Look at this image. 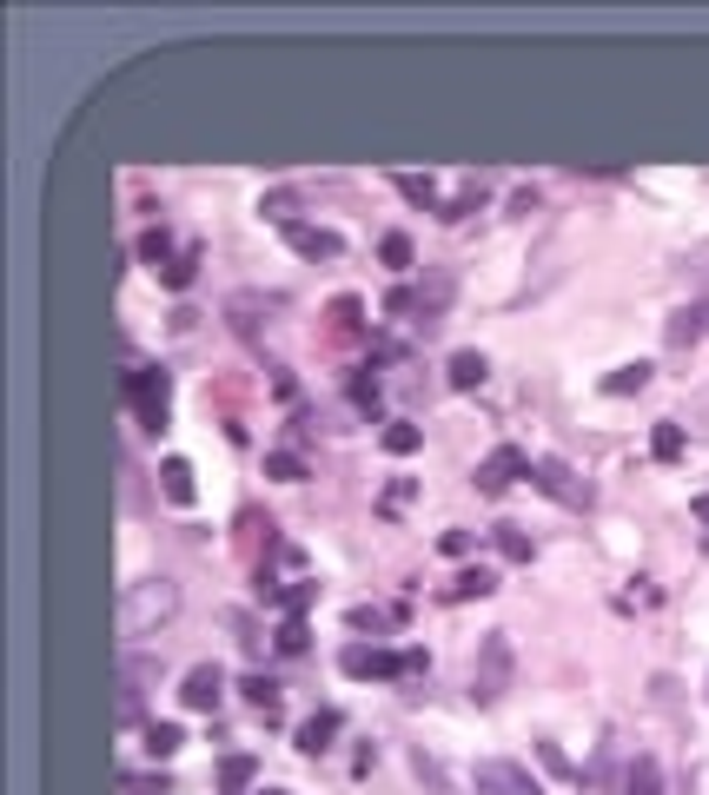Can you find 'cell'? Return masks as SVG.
I'll return each mask as SVG.
<instances>
[{
    "mask_svg": "<svg viewBox=\"0 0 709 795\" xmlns=\"http://www.w3.org/2000/svg\"><path fill=\"white\" fill-rule=\"evenodd\" d=\"M399 193H405L412 206H444V199H438V180H431V173H399Z\"/></svg>",
    "mask_w": 709,
    "mask_h": 795,
    "instance_id": "484cf974",
    "label": "cell"
},
{
    "mask_svg": "<svg viewBox=\"0 0 709 795\" xmlns=\"http://www.w3.org/2000/svg\"><path fill=\"white\" fill-rule=\"evenodd\" d=\"M266 477H279V485H298V477H305V457H298V451H272V457H266Z\"/></svg>",
    "mask_w": 709,
    "mask_h": 795,
    "instance_id": "4dcf8cb0",
    "label": "cell"
},
{
    "mask_svg": "<svg viewBox=\"0 0 709 795\" xmlns=\"http://www.w3.org/2000/svg\"><path fill=\"white\" fill-rule=\"evenodd\" d=\"M339 670L358 676V683H365V676H384V683H391V676H405V657H399V650H378V644H345V650H339Z\"/></svg>",
    "mask_w": 709,
    "mask_h": 795,
    "instance_id": "ba28073f",
    "label": "cell"
},
{
    "mask_svg": "<svg viewBox=\"0 0 709 795\" xmlns=\"http://www.w3.org/2000/svg\"><path fill=\"white\" fill-rule=\"evenodd\" d=\"M378 259H384V266H399V272H405V266H412V259H418V253H412V238H405V232H384V238H378Z\"/></svg>",
    "mask_w": 709,
    "mask_h": 795,
    "instance_id": "f546056e",
    "label": "cell"
},
{
    "mask_svg": "<svg viewBox=\"0 0 709 795\" xmlns=\"http://www.w3.org/2000/svg\"><path fill=\"white\" fill-rule=\"evenodd\" d=\"M689 511H696V524H702V530H709V498H696V504H689Z\"/></svg>",
    "mask_w": 709,
    "mask_h": 795,
    "instance_id": "60d3db41",
    "label": "cell"
},
{
    "mask_svg": "<svg viewBox=\"0 0 709 795\" xmlns=\"http://www.w3.org/2000/svg\"><path fill=\"white\" fill-rule=\"evenodd\" d=\"M530 485L543 491V498H558V504H571V511H590L597 504V491H590V477H577L564 457H530Z\"/></svg>",
    "mask_w": 709,
    "mask_h": 795,
    "instance_id": "277c9868",
    "label": "cell"
},
{
    "mask_svg": "<svg viewBox=\"0 0 709 795\" xmlns=\"http://www.w3.org/2000/svg\"><path fill=\"white\" fill-rule=\"evenodd\" d=\"M451 292H457V279H451L444 266H431V272L412 285V326H425V332H431L438 318L451 311Z\"/></svg>",
    "mask_w": 709,
    "mask_h": 795,
    "instance_id": "8992f818",
    "label": "cell"
},
{
    "mask_svg": "<svg viewBox=\"0 0 709 795\" xmlns=\"http://www.w3.org/2000/svg\"><path fill=\"white\" fill-rule=\"evenodd\" d=\"M219 696H225V670H219V663H193V670H186V683H180V702H186V709H199V715H212V709H219Z\"/></svg>",
    "mask_w": 709,
    "mask_h": 795,
    "instance_id": "8fae6325",
    "label": "cell"
},
{
    "mask_svg": "<svg viewBox=\"0 0 709 795\" xmlns=\"http://www.w3.org/2000/svg\"><path fill=\"white\" fill-rule=\"evenodd\" d=\"M478 199H485V180H470L457 199H444V206H438V219H464V212H478Z\"/></svg>",
    "mask_w": 709,
    "mask_h": 795,
    "instance_id": "1f68e13d",
    "label": "cell"
},
{
    "mask_svg": "<svg viewBox=\"0 0 709 795\" xmlns=\"http://www.w3.org/2000/svg\"><path fill=\"white\" fill-rule=\"evenodd\" d=\"M517 477H530V457H524L517 444H498V451L478 464V477H470V485H478L485 498H504V491L517 485Z\"/></svg>",
    "mask_w": 709,
    "mask_h": 795,
    "instance_id": "52a82bcc",
    "label": "cell"
},
{
    "mask_svg": "<svg viewBox=\"0 0 709 795\" xmlns=\"http://www.w3.org/2000/svg\"><path fill=\"white\" fill-rule=\"evenodd\" d=\"M146 683H152V663L146 657H126L120 663V702H113V723L133 730L139 723V709H146Z\"/></svg>",
    "mask_w": 709,
    "mask_h": 795,
    "instance_id": "9c48e42d",
    "label": "cell"
},
{
    "mask_svg": "<svg viewBox=\"0 0 709 795\" xmlns=\"http://www.w3.org/2000/svg\"><path fill=\"white\" fill-rule=\"evenodd\" d=\"M399 657H405V676H425V670H431V657H425V650H399Z\"/></svg>",
    "mask_w": 709,
    "mask_h": 795,
    "instance_id": "ab89813d",
    "label": "cell"
},
{
    "mask_svg": "<svg viewBox=\"0 0 709 795\" xmlns=\"http://www.w3.org/2000/svg\"><path fill=\"white\" fill-rule=\"evenodd\" d=\"M511 676H517V650H511V629H491L485 644H478V663H470V702H478V709L504 702Z\"/></svg>",
    "mask_w": 709,
    "mask_h": 795,
    "instance_id": "7a4b0ae2",
    "label": "cell"
},
{
    "mask_svg": "<svg viewBox=\"0 0 709 795\" xmlns=\"http://www.w3.org/2000/svg\"><path fill=\"white\" fill-rule=\"evenodd\" d=\"M180 743H186V736H180V723H146V730H139V749H146L152 762H167Z\"/></svg>",
    "mask_w": 709,
    "mask_h": 795,
    "instance_id": "ffe728a7",
    "label": "cell"
},
{
    "mask_svg": "<svg viewBox=\"0 0 709 795\" xmlns=\"http://www.w3.org/2000/svg\"><path fill=\"white\" fill-rule=\"evenodd\" d=\"M683 431H689V438H709V391H702V397H696V405H689V418H683Z\"/></svg>",
    "mask_w": 709,
    "mask_h": 795,
    "instance_id": "d590c367",
    "label": "cell"
},
{
    "mask_svg": "<svg viewBox=\"0 0 709 795\" xmlns=\"http://www.w3.org/2000/svg\"><path fill=\"white\" fill-rule=\"evenodd\" d=\"M120 795H167V775H120Z\"/></svg>",
    "mask_w": 709,
    "mask_h": 795,
    "instance_id": "836d02e7",
    "label": "cell"
},
{
    "mask_svg": "<svg viewBox=\"0 0 709 795\" xmlns=\"http://www.w3.org/2000/svg\"><path fill=\"white\" fill-rule=\"evenodd\" d=\"M253 775H259V762H253V756H225V762H219V788H225V795H232V788H246Z\"/></svg>",
    "mask_w": 709,
    "mask_h": 795,
    "instance_id": "4316f807",
    "label": "cell"
},
{
    "mask_svg": "<svg viewBox=\"0 0 709 795\" xmlns=\"http://www.w3.org/2000/svg\"><path fill=\"white\" fill-rule=\"evenodd\" d=\"M485 352H451V365H444V378H451V391H478L485 384Z\"/></svg>",
    "mask_w": 709,
    "mask_h": 795,
    "instance_id": "5bb4252c",
    "label": "cell"
},
{
    "mask_svg": "<svg viewBox=\"0 0 709 795\" xmlns=\"http://www.w3.org/2000/svg\"><path fill=\"white\" fill-rule=\"evenodd\" d=\"M311 597H319V584H292V590H272V603H285L292 616H298V610H305Z\"/></svg>",
    "mask_w": 709,
    "mask_h": 795,
    "instance_id": "e575fe53",
    "label": "cell"
},
{
    "mask_svg": "<svg viewBox=\"0 0 709 795\" xmlns=\"http://www.w3.org/2000/svg\"><path fill=\"white\" fill-rule=\"evenodd\" d=\"M259 795H285V788H259Z\"/></svg>",
    "mask_w": 709,
    "mask_h": 795,
    "instance_id": "b9f144b4",
    "label": "cell"
},
{
    "mask_svg": "<svg viewBox=\"0 0 709 795\" xmlns=\"http://www.w3.org/2000/svg\"><path fill=\"white\" fill-rule=\"evenodd\" d=\"M378 444H384V451H391V457H412V451H418V444H425V431H418V425H412V418H391V425H384V431H378Z\"/></svg>",
    "mask_w": 709,
    "mask_h": 795,
    "instance_id": "d6986e66",
    "label": "cell"
},
{
    "mask_svg": "<svg viewBox=\"0 0 709 795\" xmlns=\"http://www.w3.org/2000/svg\"><path fill=\"white\" fill-rule=\"evenodd\" d=\"M683 444H689V431H683L676 418H663V425L650 431V457H657V464H676V457H683Z\"/></svg>",
    "mask_w": 709,
    "mask_h": 795,
    "instance_id": "44dd1931",
    "label": "cell"
},
{
    "mask_svg": "<svg viewBox=\"0 0 709 795\" xmlns=\"http://www.w3.org/2000/svg\"><path fill=\"white\" fill-rule=\"evenodd\" d=\"M352 405H358L365 418H378V378H371V365L352 371Z\"/></svg>",
    "mask_w": 709,
    "mask_h": 795,
    "instance_id": "83f0119b",
    "label": "cell"
},
{
    "mask_svg": "<svg viewBox=\"0 0 709 795\" xmlns=\"http://www.w3.org/2000/svg\"><path fill=\"white\" fill-rule=\"evenodd\" d=\"M438 550H444V556H470V530H444Z\"/></svg>",
    "mask_w": 709,
    "mask_h": 795,
    "instance_id": "8d00e7d4",
    "label": "cell"
},
{
    "mask_svg": "<svg viewBox=\"0 0 709 795\" xmlns=\"http://www.w3.org/2000/svg\"><path fill=\"white\" fill-rule=\"evenodd\" d=\"M332 736H339V709H311L305 723H298V749H305V756H326Z\"/></svg>",
    "mask_w": 709,
    "mask_h": 795,
    "instance_id": "7c38bea8",
    "label": "cell"
},
{
    "mask_svg": "<svg viewBox=\"0 0 709 795\" xmlns=\"http://www.w3.org/2000/svg\"><path fill=\"white\" fill-rule=\"evenodd\" d=\"M126 397H133L139 425H146V431H160V425H167V412H173V378H167L160 365H139V371H126Z\"/></svg>",
    "mask_w": 709,
    "mask_h": 795,
    "instance_id": "3957f363",
    "label": "cell"
},
{
    "mask_svg": "<svg viewBox=\"0 0 709 795\" xmlns=\"http://www.w3.org/2000/svg\"><path fill=\"white\" fill-rule=\"evenodd\" d=\"M498 590V571H485V564H470V571H457V584L444 590L451 603H470V597H491Z\"/></svg>",
    "mask_w": 709,
    "mask_h": 795,
    "instance_id": "e0dca14e",
    "label": "cell"
},
{
    "mask_svg": "<svg viewBox=\"0 0 709 795\" xmlns=\"http://www.w3.org/2000/svg\"><path fill=\"white\" fill-rule=\"evenodd\" d=\"M491 537H498V550H504V556H511V564H530V556H537V543H530V537H524V530H517V524H498V530H491Z\"/></svg>",
    "mask_w": 709,
    "mask_h": 795,
    "instance_id": "d4e9b609",
    "label": "cell"
},
{
    "mask_svg": "<svg viewBox=\"0 0 709 795\" xmlns=\"http://www.w3.org/2000/svg\"><path fill=\"white\" fill-rule=\"evenodd\" d=\"M305 644H311V629H305V616H285V623H279V650H285V657H298Z\"/></svg>",
    "mask_w": 709,
    "mask_h": 795,
    "instance_id": "d6a6232c",
    "label": "cell"
},
{
    "mask_svg": "<svg viewBox=\"0 0 709 795\" xmlns=\"http://www.w3.org/2000/svg\"><path fill=\"white\" fill-rule=\"evenodd\" d=\"M160 491H167L173 504H193V464H186V457H167V464H160Z\"/></svg>",
    "mask_w": 709,
    "mask_h": 795,
    "instance_id": "7402d4cb",
    "label": "cell"
},
{
    "mask_svg": "<svg viewBox=\"0 0 709 795\" xmlns=\"http://www.w3.org/2000/svg\"><path fill=\"white\" fill-rule=\"evenodd\" d=\"M384 311H391V318H412V285L391 292V298H384Z\"/></svg>",
    "mask_w": 709,
    "mask_h": 795,
    "instance_id": "74e56055",
    "label": "cell"
},
{
    "mask_svg": "<svg viewBox=\"0 0 709 795\" xmlns=\"http://www.w3.org/2000/svg\"><path fill=\"white\" fill-rule=\"evenodd\" d=\"M470 788L478 795H543V782L524 762H511V756H485L478 769H470Z\"/></svg>",
    "mask_w": 709,
    "mask_h": 795,
    "instance_id": "5b68a950",
    "label": "cell"
},
{
    "mask_svg": "<svg viewBox=\"0 0 709 795\" xmlns=\"http://www.w3.org/2000/svg\"><path fill=\"white\" fill-rule=\"evenodd\" d=\"M623 795H663V769H657V756H637L623 769Z\"/></svg>",
    "mask_w": 709,
    "mask_h": 795,
    "instance_id": "ac0fdd59",
    "label": "cell"
},
{
    "mask_svg": "<svg viewBox=\"0 0 709 795\" xmlns=\"http://www.w3.org/2000/svg\"><path fill=\"white\" fill-rule=\"evenodd\" d=\"M412 769H418V782H425V788H431V795H457V788H451V775H444V762H438V756H425V749H412Z\"/></svg>",
    "mask_w": 709,
    "mask_h": 795,
    "instance_id": "603a6c76",
    "label": "cell"
},
{
    "mask_svg": "<svg viewBox=\"0 0 709 795\" xmlns=\"http://www.w3.org/2000/svg\"><path fill=\"white\" fill-rule=\"evenodd\" d=\"M139 259H146L152 272H167V266L180 259V246H173V232H167V225H152V232H139Z\"/></svg>",
    "mask_w": 709,
    "mask_h": 795,
    "instance_id": "2e32d148",
    "label": "cell"
},
{
    "mask_svg": "<svg viewBox=\"0 0 709 795\" xmlns=\"http://www.w3.org/2000/svg\"><path fill=\"white\" fill-rule=\"evenodd\" d=\"M709 332V305H683V311H670V326H663V339L683 352V345H696Z\"/></svg>",
    "mask_w": 709,
    "mask_h": 795,
    "instance_id": "4fadbf2b",
    "label": "cell"
},
{
    "mask_svg": "<svg viewBox=\"0 0 709 795\" xmlns=\"http://www.w3.org/2000/svg\"><path fill=\"white\" fill-rule=\"evenodd\" d=\"M173 616H180V584L173 577H139V584H126V597H120V636H126V644L160 636Z\"/></svg>",
    "mask_w": 709,
    "mask_h": 795,
    "instance_id": "6da1fadb",
    "label": "cell"
},
{
    "mask_svg": "<svg viewBox=\"0 0 709 795\" xmlns=\"http://www.w3.org/2000/svg\"><path fill=\"white\" fill-rule=\"evenodd\" d=\"M240 689H246V702H253V709H259V715H266V723H272V715H279V709H285V696H279V683H272V676H266V670H253V676H246V683H240Z\"/></svg>",
    "mask_w": 709,
    "mask_h": 795,
    "instance_id": "9a60e30c",
    "label": "cell"
},
{
    "mask_svg": "<svg viewBox=\"0 0 709 795\" xmlns=\"http://www.w3.org/2000/svg\"><path fill=\"white\" fill-rule=\"evenodd\" d=\"M193 272H199V246H180V259H173L160 279H167L173 292H186V285H193Z\"/></svg>",
    "mask_w": 709,
    "mask_h": 795,
    "instance_id": "f1b7e54d",
    "label": "cell"
},
{
    "mask_svg": "<svg viewBox=\"0 0 709 795\" xmlns=\"http://www.w3.org/2000/svg\"><path fill=\"white\" fill-rule=\"evenodd\" d=\"M285 246H292L298 259H339V253H345V238H339L332 225H311V219H292V225H285Z\"/></svg>",
    "mask_w": 709,
    "mask_h": 795,
    "instance_id": "30bf717a",
    "label": "cell"
},
{
    "mask_svg": "<svg viewBox=\"0 0 709 795\" xmlns=\"http://www.w3.org/2000/svg\"><path fill=\"white\" fill-rule=\"evenodd\" d=\"M352 629H384V610H365V603H358V610H352Z\"/></svg>",
    "mask_w": 709,
    "mask_h": 795,
    "instance_id": "f35d334b",
    "label": "cell"
},
{
    "mask_svg": "<svg viewBox=\"0 0 709 795\" xmlns=\"http://www.w3.org/2000/svg\"><path fill=\"white\" fill-rule=\"evenodd\" d=\"M644 384H650V365H644V358H637V365H616V371L603 378V391H610V397H623V391H644Z\"/></svg>",
    "mask_w": 709,
    "mask_h": 795,
    "instance_id": "cb8c5ba5",
    "label": "cell"
}]
</instances>
